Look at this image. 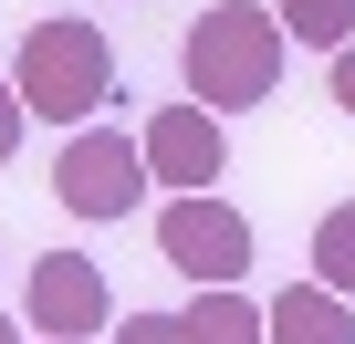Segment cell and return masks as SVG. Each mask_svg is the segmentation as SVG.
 I'll use <instances>...</instances> for the list:
<instances>
[{
	"instance_id": "obj_6",
	"label": "cell",
	"mask_w": 355,
	"mask_h": 344,
	"mask_svg": "<svg viewBox=\"0 0 355 344\" xmlns=\"http://www.w3.org/2000/svg\"><path fill=\"white\" fill-rule=\"evenodd\" d=\"M136 146H146V178H167L178 199H199L220 167H230V136H220V115H209V105H167Z\"/></svg>"
},
{
	"instance_id": "obj_8",
	"label": "cell",
	"mask_w": 355,
	"mask_h": 344,
	"mask_svg": "<svg viewBox=\"0 0 355 344\" xmlns=\"http://www.w3.org/2000/svg\"><path fill=\"white\" fill-rule=\"evenodd\" d=\"M189 344H272V323H261V302H241V282H230V292H199V302H189Z\"/></svg>"
},
{
	"instance_id": "obj_5",
	"label": "cell",
	"mask_w": 355,
	"mask_h": 344,
	"mask_svg": "<svg viewBox=\"0 0 355 344\" xmlns=\"http://www.w3.org/2000/svg\"><path fill=\"white\" fill-rule=\"evenodd\" d=\"M21 313H32V334H42V344H94V334L115 323V292H105V271H94L84 251H42V261H32Z\"/></svg>"
},
{
	"instance_id": "obj_4",
	"label": "cell",
	"mask_w": 355,
	"mask_h": 344,
	"mask_svg": "<svg viewBox=\"0 0 355 344\" xmlns=\"http://www.w3.org/2000/svg\"><path fill=\"white\" fill-rule=\"evenodd\" d=\"M53 199L73 219H125L146 209V146L115 136V125H73V146L53 156Z\"/></svg>"
},
{
	"instance_id": "obj_10",
	"label": "cell",
	"mask_w": 355,
	"mask_h": 344,
	"mask_svg": "<svg viewBox=\"0 0 355 344\" xmlns=\"http://www.w3.org/2000/svg\"><path fill=\"white\" fill-rule=\"evenodd\" d=\"M282 32L313 42V53H345L355 42V0H282Z\"/></svg>"
},
{
	"instance_id": "obj_9",
	"label": "cell",
	"mask_w": 355,
	"mask_h": 344,
	"mask_svg": "<svg viewBox=\"0 0 355 344\" xmlns=\"http://www.w3.org/2000/svg\"><path fill=\"white\" fill-rule=\"evenodd\" d=\"M313 282L355 302V199H334V209L313 219Z\"/></svg>"
},
{
	"instance_id": "obj_11",
	"label": "cell",
	"mask_w": 355,
	"mask_h": 344,
	"mask_svg": "<svg viewBox=\"0 0 355 344\" xmlns=\"http://www.w3.org/2000/svg\"><path fill=\"white\" fill-rule=\"evenodd\" d=\"M115 344H189V313H125Z\"/></svg>"
},
{
	"instance_id": "obj_13",
	"label": "cell",
	"mask_w": 355,
	"mask_h": 344,
	"mask_svg": "<svg viewBox=\"0 0 355 344\" xmlns=\"http://www.w3.org/2000/svg\"><path fill=\"white\" fill-rule=\"evenodd\" d=\"M334 105H345V115H355V42H345V53H334Z\"/></svg>"
},
{
	"instance_id": "obj_2",
	"label": "cell",
	"mask_w": 355,
	"mask_h": 344,
	"mask_svg": "<svg viewBox=\"0 0 355 344\" xmlns=\"http://www.w3.org/2000/svg\"><path fill=\"white\" fill-rule=\"evenodd\" d=\"M11 84H21V105L32 115H53V125H84L105 94H115V53H105V32L94 21H32L21 32V53H11Z\"/></svg>"
},
{
	"instance_id": "obj_3",
	"label": "cell",
	"mask_w": 355,
	"mask_h": 344,
	"mask_svg": "<svg viewBox=\"0 0 355 344\" xmlns=\"http://www.w3.org/2000/svg\"><path fill=\"white\" fill-rule=\"evenodd\" d=\"M157 261H167V271H189L199 292H230V282L251 271V219H241L220 188L167 199V209H157Z\"/></svg>"
},
{
	"instance_id": "obj_1",
	"label": "cell",
	"mask_w": 355,
	"mask_h": 344,
	"mask_svg": "<svg viewBox=\"0 0 355 344\" xmlns=\"http://www.w3.org/2000/svg\"><path fill=\"white\" fill-rule=\"evenodd\" d=\"M282 42H293V32L261 11V0H220V11H199V21H189V42H178L189 105H209V115L261 105V94L282 84Z\"/></svg>"
},
{
	"instance_id": "obj_7",
	"label": "cell",
	"mask_w": 355,
	"mask_h": 344,
	"mask_svg": "<svg viewBox=\"0 0 355 344\" xmlns=\"http://www.w3.org/2000/svg\"><path fill=\"white\" fill-rule=\"evenodd\" d=\"M261 323H272V344H355V313H345V292H324V282H282V292L261 302Z\"/></svg>"
},
{
	"instance_id": "obj_14",
	"label": "cell",
	"mask_w": 355,
	"mask_h": 344,
	"mask_svg": "<svg viewBox=\"0 0 355 344\" xmlns=\"http://www.w3.org/2000/svg\"><path fill=\"white\" fill-rule=\"evenodd\" d=\"M0 344H21V323H11V313H0Z\"/></svg>"
},
{
	"instance_id": "obj_12",
	"label": "cell",
	"mask_w": 355,
	"mask_h": 344,
	"mask_svg": "<svg viewBox=\"0 0 355 344\" xmlns=\"http://www.w3.org/2000/svg\"><path fill=\"white\" fill-rule=\"evenodd\" d=\"M21 115H32V105H21V84H11V73H0V167H11V156H21Z\"/></svg>"
}]
</instances>
